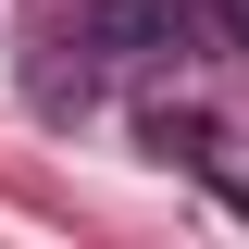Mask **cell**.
I'll list each match as a JSON object with an SVG mask.
<instances>
[{
  "label": "cell",
  "instance_id": "obj_1",
  "mask_svg": "<svg viewBox=\"0 0 249 249\" xmlns=\"http://www.w3.org/2000/svg\"><path fill=\"white\" fill-rule=\"evenodd\" d=\"M199 37V0H88V50L112 62H175Z\"/></svg>",
  "mask_w": 249,
  "mask_h": 249
},
{
  "label": "cell",
  "instance_id": "obj_2",
  "mask_svg": "<svg viewBox=\"0 0 249 249\" xmlns=\"http://www.w3.org/2000/svg\"><path fill=\"white\" fill-rule=\"evenodd\" d=\"M137 137H150L162 162H212V112H175V100H162V112H137Z\"/></svg>",
  "mask_w": 249,
  "mask_h": 249
},
{
  "label": "cell",
  "instance_id": "obj_3",
  "mask_svg": "<svg viewBox=\"0 0 249 249\" xmlns=\"http://www.w3.org/2000/svg\"><path fill=\"white\" fill-rule=\"evenodd\" d=\"M199 25H212L224 50H249V0H199Z\"/></svg>",
  "mask_w": 249,
  "mask_h": 249
}]
</instances>
